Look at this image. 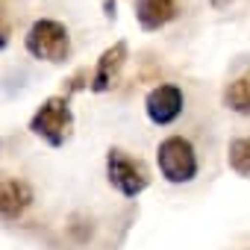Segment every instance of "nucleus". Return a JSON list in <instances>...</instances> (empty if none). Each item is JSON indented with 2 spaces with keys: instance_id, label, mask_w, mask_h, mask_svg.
I'll use <instances>...</instances> for the list:
<instances>
[{
  "instance_id": "obj_10",
  "label": "nucleus",
  "mask_w": 250,
  "mask_h": 250,
  "mask_svg": "<svg viewBox=\"0 0 250 250\" xmlns=\"http://www.w3.org/2000/svg\"><path fill=\"white\" fill-rule=\"evenodd\" d=\"M227 162H229V168H232L238 177L250 180V136H235V139L229 142V147H227Z\"/></svg>"
},
{
  "instance_id": "obj_4",
  "label": "nucleus",
  "mask_w": 250,
  "mask_h": 250,
  "mask_svg": "<svg viewBox=\"0 0 250 250\" xmlns=\"http://www.w3.org/2000/svg\"><path fill=\"white\" fill-rule=\"evenodd\" d=\"M30 130H33V136L44 139L50 147H62L74 130V112L68 106V97L65 94L47 97L30 118Z\"/></svg>"
},
{
  "instance_id": "obj_7",
  "label": "nucleus",
  "mask_w": 250,
  "mask_h": 250,
  "mask_svg": "<svg viewBox=\"0 0 250 250\" xmlns=\"http://www.w3.org/2000/svg\"><path fill=\"white\" fill-rule=\"evenodd\" d=\"M180 15L177 0H136V21L142 30L156 33Z\"/></svg>"
},
{
  "instance_id": "obj_1",
  "label": "nucleus",
  "mask_w": 250,
  "mask_h": 250,
  "mask_svg": "<svg viewBox=\"0 0 250 250\" xmlns=\"http://www.w3.org/2000/svg\"><path fill=\"white\" fill-rule=\"evenodd\" d=\"M156 168L168 186H188L200 177V156L191 139L174 133L156 145Z\"/></svg>"
},
{
  "instance_id": "obj_5",
  "label": "nucleus",
  "mask_w": 250,
  "mask_h": 250,
  "mask_svg": "<svg viewBox=\"0 0 250 250\" xmlns=\"http://www.w3.org/2000/svg\"><path fill=\"white\" fill-rule=\"evenodd\" d=\"M186 112V91L177 83H159L145 97V115L153 127H171Z\"/></svg>"
},
{
  "instance_id": "obj_3",
  "label": "nucleus",
  "mask_w": 250,
  "mask_h": 250,
  "mask_svg": "<svg viewBox=\"0 0 250 250\" xmlns=\"http://www.w3.org/2000/svg\"><path fill=\"white\" fill-rule=\"evenodd\" d=\"M106 177H109V186L127 200H136L150 186V168L139 156H130L121 147H112L106 153Z\"/></svg>"
},
{
  "instance_id": "obj_6",
  "label": "nucleus",
  "mask_w": 250,
  "mask_h": 250,
  "mask_svg": "<svg viewBox=\"0 0 250 250\" xmlns=\"http://www.w3.org/2000/svg\"><path fill=\"white\" fill-rule=\"evenodd\" d=\"M124 62H127V42H115L112 47H106L97 59L94 74H91V91H97V94L109 91L118 83V74H121Z\"/></svg>"
},
{
  "instance_id": "obj_9",
  "label": "nucleus",
  "mask_w": 250,
  "mask_h": 250,
  "mask_svg": "<svg viewBox=\"0 0 250 250\" xmlns=\"http://www.w3.org/2000/svg\"><path fill=\"white\" fill-rule=\"evenodd\" d=\"M224 106L235 115H250V74H241L224 85Z\"/></svg>"
},
{
  "instance_id": "obj_2",
  "label": "nucleus",
  "mask_w": 250,
  "mask_h": 250,
  "mask_svg": "<svg viewBox=\"0 0 250 250\" xmlns=\"http://www.w3.org/2000/svg\"><path fill=\"white\" fill-rule=\"evenodd\" d=\"M24 47L33 59L39 62H65L68 53H71V33L62 21H53V18H39L27 36H24Z\"/></svg>"
},
{
  "instance_id": "obj_8",
  "label": "nucleus",
  "mask_w": 250,
  "mask_h": 250,
  "mask_svg": "<svg viewBox=\"0 0 250 250\" xmlns=\"http://www.w3.org/2000/svg\"><path fill=\"white\" fill-rule=\"evenodd\" d=\"M30 203H33V188L24 180L6 177L3 186H0V212H3V221H18Z\"/></svg>"
}]
</instances>
